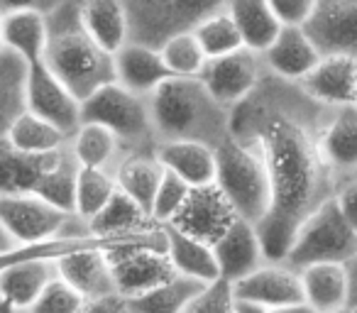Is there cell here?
Masks as SVG:
<instances>
[{"mask_svg": "<svg viewBox=\"0 0 357 313\" xmlns=\"http://www.w3.org/2000/svg\"><path fill=\"white\" fill-rule=\"evenodd\" d=\"M328 113L301 84L272 74L233 108L230 135L262 157L272 186L269 213L257 225L267 262H287L298 228L340 184L321 149Z\"/></svg>", "mask_w": 357, "mask_h": 313, "instance_id": "obj_1", "label": "cell"}, {"mask_svg": "<svg viewBox=\"0 0 357 313\" xmlns=\"http://www.w3.org/2000/svg\"><path fill=\"white\" fill-rule=\"evenodd\" d=\"M157 142L191 139L218 149L230 137L233 110L211 96L204 81L172 76L147 96Z\"/></svg>", "mask_w": 357, "mask_h": 313, "instance_id": "obj_2", "label": "cell"}, {"mask_svg": "<svg viewBox=\"0 0 357 313\" xmlns=\"http://www.w3.org/2000/svg\"><path fill=\"white\" fill-rule=\"evenodd\" d=\"M47 22H50V40L42 64L76 98L86 100L100 86L115 81L113 54H108L86 32L79 0H61L54 10L47 13Z\"/></svg>", "mask_w": 357, "mask_h": 313, "instance_id": "obj_3", "label": "cell"}, {"mask_svg": "<svg viewBox=\"0 0 357 313\" xmlns=\"http://www.w3.org/2000/svg\"><path fill=\"white\" fill-rule=\"evenodd\" d=\"M215 162H218L215 186L220 194L228 199L238 218L259 225L272 206V186L262 157L250 144L230 135L215 149Z\"/></svg>", "mask_w": 357, "mask_h": 313, "instance_id": "obj_4", "label": "cell"}, {"mask_svg": "<svg viewBox=\"0 0 357 313\" xmlns=\"http://www.w3.org/2000/svg\"><path fill=\"white\" fill-rule=\"evenodd\" d=\"M81 120L108 128L123 142L125 152H157V135L149 118L147 96L132 93L118 81L100 86L81 100Z\"/></svg>", "mask_w": 357, "mask_h": 313, "instance_id": "obj_5", "label": "cell"}, {"mask_svg": "<svg viewBox=\"0 0 357 313\" xmlns=\"http://www.w3.org/2000/svg\"><path fill=\"white\" fill-rule=\"evenodd\" d=\"M0 223L15 238L17 245H37L61 238L93 235L86 220H81L76 213L59 211L32 191L0 194Z\"/></svg>", "mask_w": 357, "mask_h": 313, "instance_id": "obj_6", "label": "cell"}, {"mask_svg": "<svg viewBox=\"0 0 357 313\" xmlns=\"http://www.w3.org/2000/svg\"><path fill=\"white\" fill-rule=\"evenodd\" d=\"M357 257V233L342 211L337 208L335 196L323 201L298 228L296 240L287 254V264L303 269L308 264L335 262L350 264Z\"/></svg>", "mask_w": 357, "mask_h": 313, "instance_id": "obj_7", "label": "cell"}, {"mask_svg": "<svg viewBox=\"0 0 357 313\" xmlns=\"http://www.w3.org/2000/svg\"><path fill=\"white\" fill-rule=\"evenodd\" d=\"M130 20V40L159 47L176 32L194 30L206 15L228 0H123Z\"/></svg>", "mask_w": 357, "mask_h": 313, "instance_id": "obj_8", "label": "cell"}, {"mask_svg": "<svg viewBox=\"0 0 357 313\" xmlns=\"http://www.w3.org/2000/svg\"><path fill=\"white\" fill-rule=\"evenodd\" d=\"M267 66L259 52H252L248 47L233 52V54L218 56V59H208L201 71L199 79L211 91L218 103L233 110L240 105L267 76Z\"/></svg>", "mask_w": 357, "mask_h": 313, "instance_id": "obj_9", "label": "cell"}, {"mask_svg": "<svg viewBox=\"0 0 357 313\" xmlns=\"http://www.w3.org/2000/svg\"><path fill=\"white\" fill-rule=\"evenodd\" d=\"M25 105L30 113L52 123L69 137L84 123L81 120V100L45 64H35L27 71Z\"/></svg>", "mask_w": 357, "mask_h": 313, "instance_id": "obj_10", "label": "cell"}, {"mask_svg": "<svg viewBox=\"0 0 357 313\" xmlns=\"http://www.w3.org/2000/svg\"><path fill=\"white\" fill-rule=\"evenodd\" d=\"M108 259L113 267L115 289L125 298L144 293L176 277L167 252L149 247V245H130V247L110 250Z\"/></svg>", "mask_w": 357, "mask_h": 313, "instance_id": "obj_11", "label": "cell"}, {"mask_svg": "<svg viewBox=\"0 0 357 313\" xmlns=\"http://www.w3.org/2000/svg\"><path fill=\"white\" fill-rule=\"evenodd\" d=\"M303 30L321 56L345 54L357 59V0H316Z\"/></svg>", "mask_w": 357, "mask_h": 313, "instance_id": "obj_12", "label": "cell"}, {"mask_svg": "<svg viewBox=\"0 0 357 313\" xmlns=\"http://www.w3.org/2000/svg\"><path fill=\"white\" fill-rule=\"evenodd\" d=\"M233 293L238 301L255 303L267 311L303 303L301 274L287 262H264L248 277L238 279L233 284Z\"/></svg>", "mask_w": 357, "mask_h": 313, "instance_id": "obj_13", "label": "cell"}, {"mask_svg": "<svg viewBox=\"0 0 357 313\" xmlns=\"http://www.w3.org/2000/svg\"><path fill=\"white\" fill-rule=\"evenodd\" d=\"M238 220V213L233 211V206L228 204L220 189L215 184L201 186L194 189L189 196V201L184 204V208L178 211V215L169 225L178 228L181 233L199 238L208 245H215L218 238Z\"/></svg>", "mask_w": 357, "mask_h": 313, "instance_id": "obj_14", "label": "cell"}, {"mask_svg": "<svg viewBox=\"0 0 357 313\" xmlns=\"http://www.w3.org/2000/svg\"><path fill=\"white\" fill-rule=\"evenodd\" d=\"M298 84L311 98L328 108L352 105L357 100V59L345 54H323L311 74Z\"/></svg>", "mask_w": 357, "mask_h": 313, "instance_id": "obj_15", "label": "cell"}, {"mask_svg": "<svg viewBox=\"0 0 357 313\" xmlns=\"http://www.w3.org/2000/svg\"><path fill=\"white\" fill-rule=\"evenodd\" d=\"M215 259H218L220 279L235 284L238 279L248 277L257 267L267 262L259 240L257 225L245 218H238L213 245Z\"/></svg>", "mask_w": 357, "mask_h": 313, "instance_id": "obj_16", "label": "cell"}, {"mask_svg": "<svg viewBox=\"0 0 357 313\" xmlns=\"http://www.w3.org/2000/svg\"><path fill=\"white\" fill-rule=\"evenodd\" d=\"M262 59L272 76L298 84L318 64L321 52L316 49L303 25H284L277 40L262 52Z\"/></svg>", "mask_w": 357, "mask_h": 313, "instance_id": "obj_17", "label": "cell"}, {"mask_svg": "<svg viewBox=\"0 0 357 313\" xmlns=\"http://www.w3.org/2000/svg\"><path fill=\"white\" fill-rule=\"evenodd\" d=\"M56 277L74 287L86 301L118 293L108 250H76L64 257H56Z\"/></svg>", "mask_w": 357, "mask_h": 313, "instance_id": "obj_18", "label": "cell"}, {"mask_svg": "<svg viewBox=\"0 0 357 313\" xmlns=\"http://www.w3.org/2000/svg\"><path fill=\"white\" fill-rule=\"evenodd\" d=\"M54 277V257H30L10 264L0 272V301L13 311L27 313Z\"/></svg>", "mask_w": 357, "mask_h": 313, "instance_id": "obj_19", "label": "cell"}, {"mask_svg": "<svg viewBox=\"0 0 357 313\" xmlns=\"http://www.w3.org/2000/svg\"><path fill=\"white\" fill-rule=\"evenodd\" d=\"M321 149L337 181L357 171V105L331 108L321 130Z\"/></svg>", "mask_w": 357, "mask_h": 313, "instance_id": "obj_20", "label": "cell"}, {"mask_svg": "<svg viewBox=\"0 0 357 313\" xmlns=\"http://www.w3.org/2000/svg\"><path fill=\"white\" fill-rule=\"evenodd\" d=\"M113 69L115 81L139 96H149L159 84L172 79L157 47H149L132 40L113 54Z\"/></svg>", "mask_w": 357, "mask_h": 313, "instance_id": "obj_21", "label": "cell"}, {"mask_svg": "<svg viewBox=\"0 0 357 313\" xmlns=\"http://www.w3.org/2000/svg\"><path fill=\"white\" fill-rule=\"evenodd\" d=\"M157 160L164 169L184 179L191 189L215 184V174H218L215 149L204 142H191V139L159 142Z\"/></svg>", "mask_w": 357, "mask_h": 313, "instance_id": "obj_22", "label": "cell"}, {"mask_svg": "<svg viewBox=\"0 0 357 313\" xmlns=\"http://www.w3.org/2000/svg\"><path fill=\"white\" fill-rule=\"evenodd\" d=\"M303 303L316 313H333L350 306V272L347 264L321 262L298 269Z\"/></svg>", "mask_w": 357, "mask_h": 313, "instance_id": "obj_23", "label": "cell"}, {"mask_svg": "<svg viewBox=\"0 0 357 313\" xmlns=\"http://www.w3.org/2000/svg\"><path fill=\"white\" fill-rule=\"evenodd\" d=\"M164 240H167V257L172 262L174 272L181 274V277L196 279L201 284L218 282V259H215L213 245L204 243L199 238H191V235L181 233L174 225H162Z\"/></svg>", "mask_w": 357, "mask_h": 313, "instance_id": "obj_24", "label": "cell"}, {"mask_svg": "<svg viewBox=\"0 0 357 313\" xmlns=\"http://www.w3.org/2000/svg\"><path fill=\"white\" fill-rule=\"evenodd\" d=\"M47 40H50L47 13L15 10L3 15V45L30 66L45 61Z\"/></svg>", "mask_w": 357, "mask_h": 313, "instance_id": "obj_25", "label": "cell"}, {"mask_svg": "<svg viewBox=\"0 0 357 313\" xmlns=\"http://www.w3.org/2000/svg\"><path fill=\"white\" fill-rule=\"evenodd\" d=\"M79 13L86 32L108 54H115L130 42V20L123 0H79Z\"/></svg>", "mask_w": 357, "mask_h": 313, "instance_id": "obj_26", "label": "cell"}, {"mask_svg": "<svg viewBox=\"0 0 357 313\" xmlns=\"http://www.w3.org/2000/svg\"><path fill=\"white\" fill-rule=\"evenodd\" d=\"M225 10L235 20L243 45L262 54L282 32V20L272 10L269 0H228Z\"/></svg>", "mask_w": 357, "mask_h": 313, "instance_id": "obj_27", "label": "cell"}, {"mask_svg": "<svg viewBox=\"0 0 357 313\" xmlns=\"http://www.w3.org/2000/svg\"><path fill=\"white\" fill-rule=\"evenodd\" d=\"M69 149L79 167L86 169H105L115 171L125 154V147L108 128L98 123H81V128L71 135Z\"/></svg>", "mask_w": 357, "mask_h": 313, "instance_id": "obj_28", "label": "cell"}, {"mask_svg": "<svg viewBox=\"0 0 357 313\" xmlns=\"http://www.w3.org/2000/svg\"><path fill=\"white\" fill-rule=\"evenodd\" d=\"M115 181L118 189L125 191L132 201H137L149 213L159 181L164 176V167L159 165L157 152H128L115 167Z\"/></svg>", "mask_w": 357, "mask_h": 313, "instance_id": "obj_29", "label": "cell"}, {"mask_svg": "<svg viewBox=\"0 0 357 313\" xmlns=\"http://www.w3.org/2000/svg\"><path fill=\"white\" fill-rule=\"evenodd\" d=\"M69 135H64L59 128H54L47 120L37 118L35 113L25 110L22 115H17V120L10 125L6 139L3 142L10 149L20 154H30V157H50L56 154L69 144Z\"/></svg>", "mask_w": 357, "mask_h": 313, "instance_id": "obj_30", "label": "cell"}, {"mask_svg": "<svg viewBox=\"0 0 357 313\" xmlns=\"http://www.w3.org/2000/svg\"><path fill=\"white\" fill-rule=\"evenodd\" d=\"M79 162L74 160L69 144L54 154L40 179L32 186V194L45 199L47 204L56 206L66 213H76V184H79Z\"/></svg>", "mask_w": 357, "mask_h": 313, "instance_id": "obj_31", "label": "cell"}, {"mask_svg": "<svg viewBox=\"0 0 357 313\" xmlns=\"http://www.w3.org/2000/svg\"><path fill=\"white\" fill-rule=\"evenodd\" d=\"M154 225L157 223H152L147 211L120 189H115L108 204L89 220V230L93 235H130L142 233V230L154 228Z\"/></svg>", "mask_w": 357, "mask_h": 313, "instance_id": "obj_32", "label": "cell"}, {"mask_svg": "<svg viewBox=\"0 0 357 313\" xmlns=\"http://www.w3.org/2000/svg\"><path fill=\"white\" fill-rule=\"evenodd\" d=\"M30 64L13 54L10 49L0 52V142L6 139L10 125L27 110L25 86Z\"/></svg>", "mask_w": 357, "mask_h": 313, "instance_id": "obj_33", "label": "cell"}, {"mask_svg": "<svg viewBox=\"0 0 357 313\" xmlns=\"http://www.w3.org/2000/svg\"><path fill=\"white\" fill-rule=\"evenodd\" d=\"M206 284L189 277H172L169 282L149 289L137 296H130V311L132 313H184L189 303L204 291Z\"/></svg>", "mask_w": 357, "mask_h": 313, "instance_id": "obj_34", "label": "cell"}, {"mask_svg": "<svg viewBox=\"0 0 357 313\" xmlns=\"http://www.w3.org/2000/svg\"><path fill=\"white\" fill-rule=\"evenodd\" d=\"M191 32L199 40L206 59H218V56L233 54V52L245 47L238 25H235V20L230 17V13L225 8L206 15Z\"/></svg>", "mask_w": 357, "mask_h": 313, "instance_id": "obj_35", "label": "cell"}, {"mask_svg": "<svg viewBox=\"0 0 357 313\" xmlns=\"http://www.w3.org/2000/svg\"><path fill=\"white\" fill-rule=\"evenodd\" d=\"M157 49L162 54V61L169 74L181 76V79H196V76H201L206 61H208L191 30L176 32V35L167 37Z\"/></svg>", "mask_w": 357, "mask_h": 313, "instance_id": "obj_36", "label": "cell"}, {"mask_svg": "<svg viewBox=\"0 0 357 313\" xmlns=\"http://www.w3.org/2000/svg\"><path fill=\"white\" fill-rule=\"evenodd\" d=\"M118 189L113 171L105 169H79V184H76V215L89 223Z\"/></svg>", "mask_w": 357, "mask_h": 313, "instance_id": "obj_37", "label": "cell"}, {"mask_svg": "<svg viewBox=\"0 0 357 313\" xmlns=\"http://www.w3.org/2000/svg\"><path fill=\"white\" fill-rule=\"evenodd\" d=\"M191 191L194 189H191L184 179H178L176 174L164 169V176H162V181H159V189H157V194H154L152 208H149L152 223H157V225L172 223V220L178 215V211L184 208V204L189 201Z\"/></svg>", "mask_w": 357, "mask_h": 313, "instance_id": "obj_38", "label": "cell"}, {"mask_svg": "<svg viewBox=\"0 0 357 313\" xmlns=\"http://www.w3.org/2000/svg\"><path fill=\"white\" fill-rule=\"evenodd\" d=\"M86 298L61 277H54L27 313H81Z\"/></svg>", "mask_w": 357, "mask_h": 313, "instance_id": "obj_39", "label": "cell"}, {"mask_svg": "<svg viewBox=\"0 0 357 313\" xmlns=\"http://www.w3.org/2000/svg\"><path fill=\"white\" fill-rule=\"evenodd\" d=\"M184 313H238V298L233 293V284L218 279L204 287V291L189 303Z\"/></svg>", "mask_w": 357, "mask_h": 313, "instance_id": "obj_40", "label": "cell"}, {"mask_svg": "<svg viewBox=\"0 0 357 313\" xmlns=\"http://www.w3.org/2000/svg\"><path fill=\"white\" fill-rule=\"evenodd\" d=\"M282 25H303L311 17L316 0H269Z\"/></svg>", "mask_w": 357, "mask_h": 313, "instance_id": "obj_41", "label": "cell"}, {"mask_svg": "<svg viewBox=\"0 0 357 313\" xmlns=\"http://www.w3.org/2000/svg\"><path fill=\"white\" fill-rule=\"evenodd\" d=\"M335 204L342 211V215L347 218V223L355 228L357 233V171L337 184L335 189Z\"/></svg>", "mask_w": 357, "mask_h": 313, "instance_id": "obj_42", "label": "cell"}, {"mask_svg": "<svg viewBox=\"0 0 357 313\" xmlns=\"http://www.w3.org/2000/svg\"><path fill=\"white\" fill-rule=\"evenodd\" d=\"M81 313H132L130 311V303L120 293H110V296L100 298H89L81 308Z\"/></svg>", "mask_w": 357, "mask_h": 313, "instance_id": "obj_43", "label": "cell"}, {"mask_svg": "<svg viewBox=\"0 0 357 313\" xmlns=\"http://www.w3.org/2000/svg\"><path fill=\"white\" fill-rule=\"evenodd\" d=\"M61 0H0V13L8 15V13L15 10H40V13H52Z\"/></svg>", "mask_w": 357, "mask_h": 313, "instance_id": "obj_44", "label": "cell"}, {"mask_svg": "<svg viewBox=\"0 0 357 313\" xmlns=\"http://www.w3.org/2000/svg\"><path fill=\"white\" fill-rule=\"evenodd\" d=\"M15 247H20V245L15 243V238H13V235L3 228V223H0V252H8V250H15Z\"/></svg>", "mask_w": 357, "mask_h": 313, "instance_id": "obj_45", "label": "cell"}, {"mask_svg": "<svg viewBox=\"0 0 357 313\" xmlns=\"http://www.w3.org/2000/svg\"><path fill=\"white\" fill-rule=\"evenodd\" d=\"M347 272H350V303L357 301V257L347 264Z\"/></svg>", "mask_w": 357, "mask_h": 313, "instance_id": "obj_46", "label": "cell"}, {"mask_svg": "<svg viewBox=\"0 0 357 313\" xmlns=\"http://www.w3.org/2000/svg\"><path fill=\"white\" fill-rule=\"evenodd\" d=\"M272 313H316L311 306H306V303H296V306H287V308H277V311Z\"/></svg>", "mask_w": 357, "mask_h": 313, "instance_id": "obj_47", "label": "cell"}, {"mask_svg": "<svg viewBox=\"0 0 357 313\" xmlns=\"http://www.w3.org/2000/svg\"><path fill=\"white\" fill-rule=\"evenodd\" d=\"M238 313H272L262 306H255V303H245V301H238Z\"/></svg>", "mask_w": 357, "mask_h": 313, "instance_id": "obj_48", "label": "cell"}, {"mask_svg": "<svg viewBox=\"0 0 357 313\" xmlns=\"http://www.w3.org/2000/svg\"><path fill=\"white\" fill-rule=\"evenodd\" d=\"M6 49V45H3V13H0V52Z\"/></svg>", "mask_w": 357, "mask_h": 313, "instance_id": "obj_49", "label": "cell"}, {"mask_svg": "<svg viewBox=\"0 0 357 313\" xmlns=\"http://www.w3.org/2000/svg\"><path fill=\"white\" fill-rule=\"evenodd\" d=\"M0 313H22V311H13V308H8L6 303L0 301Z\"/></svg>", "mask_w": 357, "mask_h": 313, "instance_id": "obj_50", "label": "cell"}, {"mask_svg": "<svg viewBox=\"0 0 357 313\" xmlns=\"http://www.w3.org/2000/svg\"><path fill=\"white\" fill-rule=\"evenodd\" d=\"M333 313H352V311H350V306H347V308H340V311H333Z\"/></svg>", "mask_w": 357, "mask_h": 313, "instance_id": "obj_51", "label": "cell"}, {"mask_svg": "<svg viewBox=\"0 0 357 313\" xmlns=\"http://www.w3.org/2000/svg\"><path fill=\"white\" fill-rule=\"evenodd\" d=\"M350 311H352V313H357V301H355V303H350Z\"/></svg>", "mask_w": 357, "mask_h": 313, "instance_id": "obj_52", "label": "cell"}, {"mask_svg": "<svg viewBox=\"0 0 357 313\" xmlns=\"http://www.w3.org/2000/svg\"><path fill=\"white\" fill-rule=\"evenodd\" d=\"M355 105H357V100H355Z\"/></svg>", "mask_w": 357, "mask_h": 313, "instance_id": "obj_53", "label": "cell"}]
</instances>
